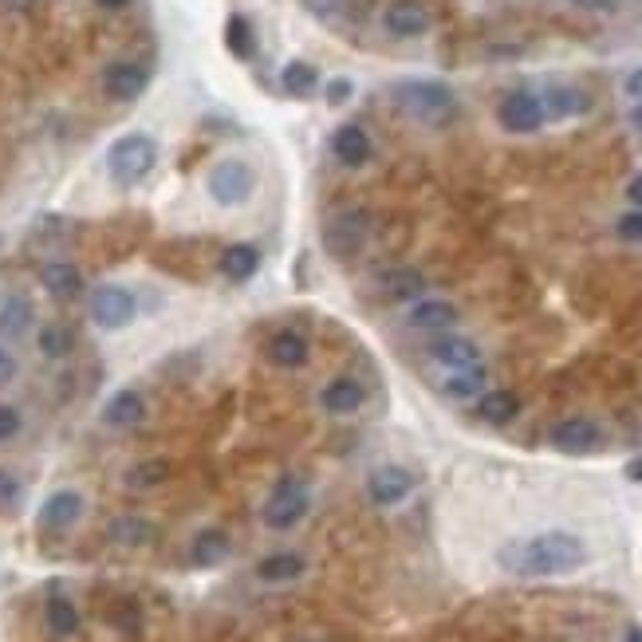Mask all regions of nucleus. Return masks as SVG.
Wrapping results in <instances>:
<instances>
[{
    "instance_id": "4be33fe9",
    "label": "nucleus",
    "mask_w": 642,
    "mask_h": 642,
    "mask_svg": "<svg viewBox=\"0 0 642 642\" xmlns=\"http://www.w3.org/2000/svg\"><path fill=\"white\" fill-rule=\"evenodd\" d=\"M304 568H308V560L300 552H272L257 564V579H264V583H292V579L304 576Z\"/></svg>"
},
{
    "instance_id": "37998d69",
    "label": "nucleus",
    "mask_w": 642,
    "mask_h": 642,
    "mask_svg": "<svg viewBox=\"0 0 642 642\" xmlns=\"http://www.w3.org/2000/svg\"><path fill=\"white\" fill-rule=\"evenodd\" d=\"M95 4H103V8H127L130 0H95Z\"/></svg>"
},
{
    "instance_id": "9b49d317",
    "label": "nucleus",
    "mask_w": 642,
    "mask_h": 642,
    "mask_svg": "<svg viewBox=\"0 0 642 642\" xmlns=\"http://www.w3.org/2000/svg\"><path fill=\"white\" fill-rule=\"evenodd\" d=\"M548 442L556 446L560 453H591L599 450V442H603V434H599V426L591 422V418H564V422H556L552 426V434H548Z\"/></svg>"
},
{
    "instance_id": "f8f14e48",
    "label": "nucleus",
    "mask_w": 642,
    "mask_h": 642,
    "mask_svg": "<svg viewBox=\"0 0 642 642\" xmlns=\"http://www.w3.org/2000/svg\"><path fill=\"white\" fill-rule=\"evenodd\" d=\"M453 323H457V308H453L450 300L418 296V300H410V308H406V327L426 331V335H442V331H450Z\"/></svg>"
},
{
    "instance_id": "0eeeda50",
    "label": "nucleus",
    "mask_w": 642,
    "mask_h": 642,
    "mask_svg": "<svg viewBox=\"0 0 642 642\" xmlns=\"http://www.w3.org/2000/svg\"><path fill=\"white\" fill-rule=\"evenodd\" d=\"M497 119L501 127L513 130V134H532V130L544 127L548 111H544V99L536 91H509L497 107Z\"/></svg>"
},
{
    "instance_id": "2f4dec72",
    "label": "nucleus",
    "mask_w": 642,
    "mask_h": 642,
    "mask_svg": "<svg viewBox=\"0 0 642 642\" xmlns=\"http://www.w3.org/2000/svg\"><path fill=\"white\" fill-rule=\"evenodd\" d=\"M280 83H284V91L288 95H312L316 91V83H320V75H316V67L304 64V60H296V64H288L280 71Z\"/></svg>"
},
{
    "instance_id": "6e6552de",
    "label": "nucleus",
    "mask_w": 642,
    "mask_h": 642,
    "mask_svg": "<svg viewBox=\"0 0 642 642\" xmlns=\"http://www.w3.org/2000/svg\"><path fill=\"white\" fill-rule=\"evenodd\" d=\"M367 233H371V217L359 205H347L327 221V249L335 257H351L367 241Z\"/></svg>"
},
{
    "instance_id": "f03ea898",
    "label": "nucleus",
    "mask_w": 642,
    "mask_h": 642,
    "mask_svg": "<svg viewBox=\"0 0 642 642\" xmlns=\"http://www.w3.org/2000/svg\"><path fill=\"white\" fill-rule=\"evenodd\" d=\"M394 103L422 127H446L457 119V95L438 79H402L394 87Z\"/></svg>"
},
{
    "instance_id": "c85d7f7f",
    "label": "nucleus",
    "mask_w": 642,
    "mask_h": 642,
    "mask_svg": "<svg viewBox=\"0 0 642 642\" xmlns=\"http://www.w3.org/2000/svg\"><path fill=\"white\" fill-rule=\"evenodd\" d=\"M44 619H48V631H52V635H60V639H67V635H75V631H79V611H75V603L64 599V595H52V599H48Z\"/></svg>"
},
{
    "instance_id": "393cba45",
    "label": "nucleus",
    "mask_w": 642,
    "mask_h": 642,
    "mask_svg": "<svg viewBox=\"0 0 642 642\" xmlns=\"http://www.w3.org/2000/svg\"><path fill=\"white\" fill-rule=\"evenodd\" d=\"M257 268H260V249L257 245H249V241L229 245V249L221 253V272H225L233 284H241V280L257 276Z\"/></svg>"
},
{
    "instance_id": "72a5a7b5",
    "label": "nucleus",
    "mask_w": 642,
    "mask_h": 642,
    "mask_svg": "<svg viewBox=\"0 0 642 642\" xmlns=\"http://www.w3.org/2000/svg\"><path fill=\"white\" fill-rule=\"evenodd\" d=\"M170 477V461H142V465H134L127 473V485L130 489H150V485H162Z\"/></svg>"
},
{
    "instance_id": "c9c22d12",
    "label": "nucleus",
    "mask_w": 642,
    "mask_h": 642,
    "mask_svg": "<svg viewBox=\"0 0 642 642\" xmlns=\"http://www.w3.org/2000/svg\"><path fill=\"white\" fill-rule=\"evenodd\" d=\"M16 501H20V481H16V473L0 469V509H8Z\"/></svg>"
},
{
    "instance_id": "1a4fd4ad",
    "label": "nucleus",
    "mask_w": 642,
    "mask_h": 642,
    "mask_svg": "<svg viewBox=\"0 0 642 642\" xmlns=\"http://www.w3.org/2000/svg\"><path fill=\"white\" fill-rule=\"evenodd\" d=\"M410 493H414V473L402 469V465H379V469L367 477V497H371L379 509L402 505Z\"/></svg>"
},
{
    "instance_id": "7ed1b4c3",
    "label": "nucleus",
    "mask_w": 642,
    "mask_h": 642,
    "mask_svg": "<svg viewBox=\"0 0 642 642\" xmlns=\"http://www.w3.org/2000/svg\"><path fill=\"white\" fill-rule=\"evenodd\" d=\"M154 166H158V142H154L150 134H123V138H115L111 150H107V170H111V178L123 182V186L142 182Z\"/></svg>"
},
{
    "instance_id": "a878e982",
    "label": "nucleus",
    "mask_w": 642,
    "mask_h": 642,
    "mask_svg": "<svg viewBox=\"0 0 642 642\" xmlns=\"http://www.w3.org/2000/svg\"><path fill=\"white\" fill-rule=\"evenodd\" d=\"M477 414L485 422H493V426H505V422H513L516 414H520V398H516L513 390H485L477 398Z\"/></svg>"
},
{
    "instance_id": "f3484780",
    "label": "nucleus",
    "mask_w": 642,
    "mask_h": 642,
    "mask_svg": "<svg viewBox=\"0 0 642 642\" xmlns=\"http://www.w3.org/2000/svg\"><path fill=\"white\" fill-rule=\"evenodd\" d=\"M79 516H83V497H79L75 489H60V493H52V497L44 501L40 524H44L48 532H64V528H71Z\"/></svg>"
},
{
    "instance_id": "ea45409f",
    "label": "nucleus",
    "mask_w": 642,
    "mask_h": 642,
    "mask_svg": "<svg viewBox=\"0 0 642 642\" xmlns=\"http://www.w3.org/2000/svg\"><path fill=\"white\" fill-rule=\"evenodd\" d=\"M12 371H16V359L0 347V383H4V379H12Z\"/></svg>"
},
{
    "instance_id": "79ce46f5",
    "label": "nucleus",
    "mask_w": 642,
    "mask_h": 642,
    "mask_svg": "<svg viewBox=\"0 0 642 642\" xmlns=\"http://www.w3.org/2000/svg\"><path fill=\"white\" fill-rule=\"evenodd\" d=\"M631 127H635V130L642 134V103L635 107V111H631Z\"/></svg>"
},
{
    "instance_id": "20e7f679",
    "label": "nucleus",
    "mask_w": 642,
    "mask_h": 642,
    "mask_svg": "<svg viewBox=\"0 0 642 642\" xmlns=\"http://www.w3.org/2000/svg\"><path fill=\"white\" fill-rule=\"evenodd\" d=\"M312 509V489L304 477H280L264 501V524L276 528V532H288L296 528Z\"/></svg>"
},
{
    "instance_id": "473e14b6",
    "label": "nucleus",
    "mask_w": 642,
    "mask_h": 642,
    "mask_svg": "<svg viewBox=\"0 0 642 642\" xmlns=\"http://www.w3.org/2000/svg\"><path fill=\"white\" fill-rule=\"evenodd\" d=\"M386 292H390L394 300H418V292H422V276H418L414 268H390V276H386Z\"/></svg>"
},
{
    "instance_id": "4468645a",
    "label": "nucleus",
    "mask_w": 642,
    "mask_h": 642,
    "mask_svg": "<svg viewBox=\"0 0 642 642\" xmlns=\"http://www.w3.org/2000/svg\"><path fill=\"white\" fill-rule=\"evenodd\" d=\"M331 154H335V162H339V166L359 170V166H367V162H371L375 146H371V134H367V130L355 127V123H347V127H339L335 134H331Z\"/></svg>"
},
{
    "instance_id": "58836bf2",
    "label": "nucleus",
    "mask_w": 642,
    "mask_h": 642,
    "mask_svg": "<svg viewBox=\"0 0 642 642\" xmlns=\"http://www.w3.org/2000/svg\"><path fill=\"white\" fill-rule=\"evenodd\" d=\"M347 95H351V83H347V79H339V83H331V91H327V99H331V103H343Z\"/></svg>"
},
{
    "instance_id": "ddd939ff",
    "label": "nucleus",
    "mask_w": 642,
    "mask_h": 642,
    "mask_svg": "<svg viewBox=\"0 0 642 642\" xmlns=\"http://www.w3.org/2000/svg\"><path fill=\"white\" fill-rule=\"evenodd\" d=\"M146 83H150L146 67L134 64V60H115V64L103 71V91H107L115 103H130V99H138V95L146 91Z\"/></svg>"
},
{
    "instance_id": "4c0bfd02",
    "label": "nucleus",
    "mask_w": 642,
    "mask_h": 642,
    "mask_svg": "<svg viewBox=\"0 0 642 642\" xmlns=\"http://www.w3.org/2000/svg\"><path fill=\"white\" fill-rule=\"evenodd\" d=\"M627 95H631L635 103H642V67H639V71H631V75H627Z\"/></svg>"
},
{
    "instance_id": "9d476101",
    "label": "nucleus",
    "mask_w": 642,
    "mask_h": 642,
    "mask_svg": "<svg viewBox=\"0 0 642 642\" xmlns=\"http://www.w3.org/2000/svg\"><path fill=\"white\" fill-rule=\"evenodd\" d=\"M430 24H434V16H430V8L422 0H394V4H386L383 12V28L390 36H398V40L426 36Z\"/></svg>"
},
{
    "instance_id": "b1692460",
    "label": "nucleus",
    "mask_w": 642,
    "mask_h": 642,
    "mask_svg": "<svg viewBox=\"0 0 642 642\" xmlns=\"http://www.w3.org/2000/svg\"><path fill=\"white\" fill-rule=\"evenodd\" d=\"M229 556V536L221 528H201L190 544V560L197 568H213Z\"/></svg>"
},
{
    "instance_id": "e433bc0d",
    "label": "nucleus",
    "mask_w": 642,
    "mask_h": 642,
    "mask_svg": "<svg viewBox=\"0 0 642 642\" xmlns=\"http://www.w3.org/2000/svg\"><path fill=\"white\" fill-rule=\"evenodd\" d=\"M20 434V410H12L8 402H0V442Z\"/></svg>"
},
{
    "instance_id": "cd10ccee",
    "label": "nucleus",
    "mask_w": 642,
    "mask_h": 642,
    "mask_svg": "<svg viewBox=\"0 0 642 642\" xmlns=\"http://www.w3.org/2000/svg\"><path fill=\"white\" fill-rule=\"evenodd\" d=\"M225 44H229V52H233L237 60H253V56H257V32H253V24H249L241 12L229 16V24H225Z\"/></svg>"
},
{
    "instance_id": "c756f323",
    "label": "nucleus",
    "mask_w": 642,
    "mask_h": 642,
    "mask_svg": "<svg viewBox=\"0 0 642 642\" xmlns=\"http://www.w3.org/2000/svg\"><path fill=\"white\" fill-rule=\"evenodd\" d=\"M111 540L115 544H127V548H138V544H146L150 536H154V524L150 520H142V516H119V520H111Z\"/></svg>"
},
{
    "instance_id": "a211bd4d",
    "label": "nucleus",
    "mask_w": 642,
    "mask_h": 642,
    "mask_svg": "<svg viewBox=\"0 0 642 642\" xmlns=\"http://www.w3.org/2000/svg\"><path fill=\"white\" fill-rule=\"evenodd\" d=\"M142 418H146V398H142L138 390H119V394H111L107 406H103V422L115 426V430H130V426H138Z\"/></svg>"
},
{
    "instance_id": "aec40b11",
    "label": "nucleus",
    "mask_w": 642,
    "mask_h": 642,
    "mask_svg": "<svg viewBox=\"0 0 642 642\" xmlns=\"http://www.w3.org/2000/svg\"><path fill=\"white\" fill-rule=\"evenodd\" d=\"M489 386V371L481 363L473 367H461V371H450V379L442 383V394L453 398V402H469V398H481Z\"/></svg>"
},
{
    "instance_id": "7c9ffc66",
    "label": "nucleus",
    "mask_w": 642,
    "mask_h": 642,
    "mask_svg": "<svg viewBox=\"0 0 642 642\" xmlns=\"http://www.w3.org/2000/svg\"><path fill=\"white\" fill-rule=\"evenodd\" d=\"M36 343H40V355H44V359H64V355H71V347H75V335L67 331L64 323H48V327H40Z\"/></svg>"
},
{
    "instance_id": "a19ab883",
    "label": "nucleus",
    "mask_w": 642,
    "mask_h": 642,
    "mask_svg": "<svg viewBox=\"0 0 642 642\" xmlns=\"http://www.w3.org/2000/svg\"><path fill=\"white\" fill-rule=\"evenodd\" d=\"M627 197H631V205H635V209H642V174H635V178H631Z\"/></svg>"
},
{
    "instance_id": "bb28decb",
    "label": "nucleus",
    "mask_w": 642,
    "mask_h": 642,
    "mask_svg": "<svg viewBox=\"0 0 642 642\" xmlns=\"http://www.w3.org/2000/svg\"><path fill=\"white\" fill-rule=\"evenodd\" d=\"M28 327H32V304L24 296H8L0 304V335L20 339V335H28Z\"/></svg>"
},
{
    "instance_id": "f704fd0d",
    "label": "nucleus",
    "mask_w": 642,
    "mask_h": 642,
    "mask_svg": "<svg viewBox=\"0 0 642 642\" xmlns=\"http://www.w3.org/2000/svg\"><path fill=\"white\" fill-rule=\"evenodd\" d=\"M615 233H619L623 241H631V245H642V209L623 213V217H619V225H615Z\"/></svg>"
},
{
    "instance_id": "5701e85b",
    "label": "nucleus",
    "mask_w": 642,
    "mask_h": 642,
    "mask_svg": "<svg viewBox=\"0 0 642 642\" xmlns=\"http://www.w3.org/2000/svg\"><path fill=\"white\" fill-rule=\"evenodd\" d=\"M544 111L548 115H556V119H576V115H587L591 111V95L587 91H579V87H552L548 95H544Z\"/></svg>"
},
{
    "instance_id": "39448f33",
    "label": "nucleus",
    "mask_w": 642,
    "mask_h": 642,
    "mask_svg": "<svg viewBox=\"0 0 642 642\" xmlns=\"http://www.w3.org/2000/svg\"><path fill=\"white\" fill-rule=\"evenodd\" d=\"M253 190H257V174L241 158H225L209 170V197L217 205H241L253 197Z\"/></svg>"
},
{
    "instance_id": "6ab92c4d",
    "label": "nucleus",
    "mask_w": 642,
    "mask_h": 642,
    "mask_svg": "<svg viewBox=\"0 0 642 642\" xmlns=\"http://www.w3.org/2000/svg\"><path fill=\"white\" fill-rule=\"evenodd\" d=\"M40 280H44V288H48L56 300H75V296L83 292V272H79L75 264H67V260H52V264H44Z\"/></svg>"
},
{
    "instance_id": "412c9836",
    "label": "nucleus",
    "mask_w": 642,
    "mask_h": 642,
    "mask_svg": "<svg viewBox=\"0 0 642 642\" xmlns=\"http://www.w3.org/2000/svg\"><path fill=\"white\" fill-rule=\"evenodd\" d=\"M268 359L276 363V367H304L308 363V339L300 335V331H276L272 339H268Z\"/></svg>"
},
{
    "instance_id": "a18cd8bd",
    "label": "nucleus",
    "mask_w": 642,
    "mask_h": 642,
    "mask_svg": "<svg viewBox=\"0 0 642 642\" xmlns=\"http://www.w3.org/2000/svg\"><path fill=\"white\" fill-rule=\"evenodd\" d=\"M627 477H635V481H642V461H635V465L627 469Z\"/></svg>"
},
{
    "instance_id": "2eb2a0df",
    "label": "nucleus",
    "mask_w": 642,
    "mask_h": 642,
    "mask_svg": "<svg viewBox=\"0 0 642 642\" xmlns=\"http://www.w3.org/2000/svg\"><path fill=\"white\" fill-rule=\"evenodd\" d=\"M430 359L450 367V371H461V367H473L481 363V347L469 339V335H453V331H442L434 343H430Z\"/></svg>"
},
{
    "instance_id": "423d86ee",
    "label": "nucleus",
    "mask_w": 642,
    "mask_h": 642,
    "mask_svg": "<svg viewBox=\"0 0 642 642\" xmlns=\"http://www.w3.org/2000/svg\"><path fill=\"white\" fill-rule=\"evenodd\" d=\"M87 312H91V320L99 323L103 331H119V327H127L138 316V300L130 296L127 288H119V284H103V288L91 292Z\"/></svg>"
},
{
    "instance_id": "dca6fc26",
    "label": "nucleus",
    "mask_w": 642,
    "mask_h": 642,
    "mask_svg": "<svg viewBox=\"0 0 642 642\" xmlns=\"http://www.w3.org/2000/svg\"><path fill=\"white\" fill-rule=\"evenodd\" d=\"M363 402H367V390L355 383V379H347V375L331 379V383L320 390V406L327 410V414H335V418L359 414V410H363Z\"/></svg>"
},
{
    "instance_id": "f257e3e1",
    "label": "nucleus",
    "mask_w": 642,
    "mask_h": 642,
    "mask_svg": "<svg viewBox=\"0 0 642 642\" xmlns=\"http://www.w3.org/2000/svg\"><path fill=\"white\" fill-rule=\"evenodd\" d=\"M497 564L509 572V576H524V579H552V576H572L587 564V544L579 540L576 532H564V528H552V532H536V536H524L513 540L497 552Z\"/></svg>"
},
{
    "instance_id": "c03bdc74",
    "label": "nucleus",
    "mask_w": 642,
    "mask_h": 642,
    "mask_svg": "<svg viewBox=\"0 0 642 642\" xmlns=\"http://www.w3.org/2000/svg\"><path fill=\"white\" fill-rule=\"evenodd\" d=\"M623 642H642V627H631V631H627V639Z\"/></svg>"
}]
</instances>
